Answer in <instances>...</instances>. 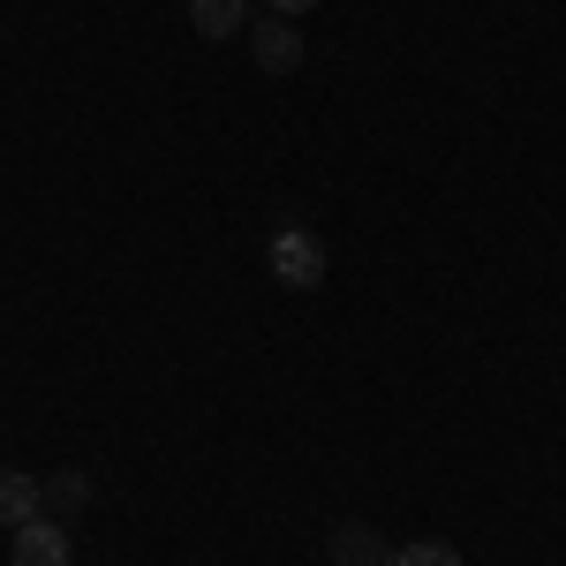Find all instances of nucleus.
Here are the masks:
<instances>
[{
	"label": "nucleus",
	"instance_id": "7ed1b4c3",
	"mask_svg": "<svg viewBox=\"0 0 566 566\" xmlns=\"http://www.w3.org/2000/svg\"><path fill=\"white\" fill-rule=\"evenodd\" d=\"M250 53H258L264 76H295V69H303V31H295L287 15H272V8H264V23L250 31Z\"/></svg>",
	"mask_w": 566,
	"mask_h": 566
},
{
	"label": "nucleus",
	"instance_id": "423d86ee",
	"mask_svg": "<svg viewBox=\"0 0 566 566\" xmlns=\"http://www.w3.org/2000/svg\"><path fill=\"white\" fill-rule=\"evenodd\" d=\"M189 23H197L205 39H234V31L250 23V0H189Z\"/></svg>",
	"mask_w": 566,
	"mask_h": 566
},
{
	"label": "nucleus",
	"instance_id": "39448f33",
	"mask_svg": "<svg viewBox=\"0 0 566 566\" xmlns=\"http://www.w3.org/2000/svg\"><path fill=\"white\" fill-rule=\"evenodd\" d=\"M333 566H392V552L370 522H340L333 528Z\"/></svg>",
	"mask_w": 566,
	"mask_h": 566
},
{
	"label": "nucleus",
	"instance_id": "0eeeda50",
	"mask_svg": "<svg viewBox=\"0 0 566 566\" xmlns=\"http://www.w3.org/2000/svg\"><path fill=\"white\" fill-rule=\"evenodd\" d=\"M84 506H91V476H84V469L45 476V514H53V522H69V514H84Z\"/></svg>",
	"mask_w": 566,
	"mask_h": 566
},
{
	"label": "nucleus",
	"instance_id": "f03ea898",
	"mask_svg": "<svg viewBox=\"0 0 566 566\" xmlns=\"http://www.w3.org/2000/svg\"><path fill=\"white\" fill-rule=\"evenodd\" d=\"M8 566H76V552H69V522L39 514V522L8 528Z\"/></svg>",
	"mask_w": 566,
	"mask_h": 566
},
{
	"label": "nucleus",
	"instance_id": "f257e3e1",
	"mask_svg": "<svg viewBox=\"0 0 566 566\" xmlns=\"http://www.w3.org/2000/svg\"><path fill=\"white\" fill-rule=\"evenodd\" d=\"M264 264H272V280H280V287H295V295L325 287V242H317L310 227H280V234H272V250H264Z\"/></svg>",
	"mask_w": 566,
	"mask_h": 566
},
{
	"label": "nucleus",
	"instance_id": "1a4fd4ad",
	"mask_svg": "<svg viewBox=\"0 0 566 566\" xmlns=\"http://www.w3.org/2000/svg\"><path fill=\"white\" fill-rule=\"evenodd\" d=\"M264 8H272V15H287V23H295V15H310V8H317V0H264Z\"/></svg>",
	"mask_w": 566,
	"mask_h": 566
},
{
	"label": "nucleus",
	"instance_id": "20e7f679",
	"mask_svg": "<svg viewBox=\"0 0 566 566\" xmlns=\"http://www.w3.org/2000/svg\"><path fill=\"white\" fill-rule=\"evenodd\" d=\"M45 514V483L31 469H0V528H23Z\"/></svg>",
	"mask_w": 566,
	"mask_h": 566
},
{
	"label": "nucleus",
	"instance_id": "6e6552de",
	"mask_svg": "<svg viewBox=\"0 0 566 566\" xmlns=\"http://www.w3.org/2000/svg\"><path fill=\"white\" fill-rule=\"evenodd\" d=\"M392 566H461V552H453V544H438V536H416V544H400V552H392Z\"/></svg>",
	"mask_w": 566,
	"mask_h": 566
}]
</instances>
